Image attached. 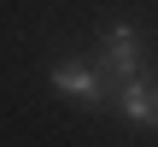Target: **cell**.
I'll list each match as a JSON object with an SVG mask.
<instances>
[{"instance_id":"6da1fadb","label":"cell","mask_w":158,"mask_h":147,"mask_svg":"<svg viewBox=\"0 0 158 147\" xmlns=\"http://www.w3.org/2000/svg\"><path fill=\"white\" fill-rule=\"evenodd\" d=\"M141 29L135 24H111L106 29V41H100V71L106 77H117V82H129V77H141Z\"/></svg>"},{"instance_id":"7a4b0ae2","label":"cell","mask_w":158,"mask_h":147,"mask_svg":"<svg viewBox=\"0 0 158 147\" xmlns=\"http://www.w3.org/2000/svg\"><path fill=\"white\" fill-rule=\"evenodd\" d=\"M117 112H123L129 124H141V130H158V82L147 71L129 77V82H117Z\"/></svg>"},{"instance_id":"3957f363","label":"cell","mask_w":158,"mask_h":147,"mask_svg":"<svg viewBox=\"0 0 158 147\" xmlns=\"http://www.w3.org/2000/svg\"><path fill=\"white\" fill-rule=\"evenodd\" d=\"M53 88L70 94V100H82V106H106V82L88 65H53Z\"/></svg>"}]
</instances>
